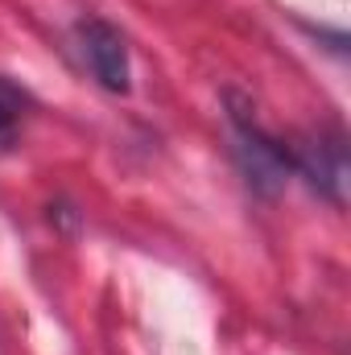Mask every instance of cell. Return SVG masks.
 Wrapping results in <instances>:
<instances>
[{
    "instance_id": "7a4b0ae2",
    "label": "cell",
    "mask_w": 351,
    "mask_h": 355,
    "mask_svg": "<svg viewBox=\"0 0 351 355\" xmlns=\"http://www.w3.org/2000/svg\"><path fill=\"white\" fill-rule=\"evenodd\" d=\"M79 42H83V58H87L91 75L99 79V87L116 91V95H124L132 87V79H128V46H124V33L116 25L83 21L79 25Z\"/></svg>"
},
{
    "instance_id": "277c9868",
    "label": "cell",
    "mask_w": 351,
    "mask_h": 355,
    "mask_svg": "<svg viewBox=\"0 0 351 355\" xmlns=\"http://www.w3.org/2000/svg\"><path fill=\"white\" fill-rule=\"evenodd\" d=\"M25 107H29V95L0 75V132H8V128L25 116Z\"/></svg>"
},
{
    "instance_id": "3957f363",
    "label": "cell",
    "mask_w": 351,
    "mask_h": 355,
    "mask_svg": "<svg viewBox=\"0 0 351 355\" xmlns=\"http://www.w3.org/2000/svg\"><path fill=\"white\" fill-rule=\"evenodd\" d=\"M298 166H302V174L310 178L314 186H323L335 202L343 198V174H348V166H343V153H339V149L327 153V145L314 141V145H306V149L298 153Z\"/></svg>"
},
{
    "instance_id": "6da1fadb",
    "label": "cell",
    "mask_w": 351,
    "mask_h": 355,
    "mask_svg": "<svg viewBox=\"0 0 351 355\" xmlns=\"http://www.w3.org/2000/svg\"><path fill=\"white\" fill-rule=\"evenodd\" d=\"M232 120H236V162L248 178V186L257 194H277L285 186V178H289V166H293L285 145L264 137L244 112H232Z\"/></svg>"
}]
</instances>
